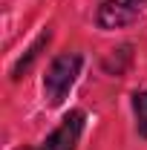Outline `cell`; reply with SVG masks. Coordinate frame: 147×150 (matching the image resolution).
Segmentation results:
<instances>
[{"instance_id": "6da1fadb", "label": "cell", "mask_w": 147, "mask_h": 150, "mask_svg": "<svg viewBox=\"0 0 147 150\" xmlns=\"http://www.w3.org/2000/svg\"><path fill=\"white\" fill-rule=\"evenodd\" d=\"M78 72H81V55L78 52H61L49 64V69L43 75V95H46V101L52 107L66 98V93L72 90Z\"/></svg>"}, {"instance_id": "7a4b0ae2", "label": "cell", "mask_w": 147, "mask_h": 150, "mask_svg": "<svg viewBox=\"0 0 147 150\" xmlns=\"http://www.w3.org/2000/svg\"><path fill=\"white\" fill-rule=\"evenodd\" d=\"M81 130H84V112L72 110L55 130L46 136V142L40 144V150H75L78 139H81Z\"/></svg>"}, {"instance_id": "3957f363", "label": "cell", "mask_w": 147, "mask_h": 150, "mask_svg": "<svg viewBox=\"0 0 147 150\" xmlns=\"http://www.w3.org/2000/svg\"><path fill=\"white\" fill-rule=\"evenodd\" d=\"M139 18V6L130 0H104L98 9V26L101 29H121Z\"/></svg>"}, {"instance_id": "277c9868", "label": "cell", "mask_w": 147, "mask_h": 150, "mask_svg": "<svg viewBox=\"0 0 147 150\" xmlns=\"http://www.w3.org/2000/svg\"><path fill=\"white\" fill-rule=\"evenodd\" d=\"M133 110H136V127L147 139V90L133 95Z\"/></svg>"}, {"instance_id": "5b68a950", "label": "cell", "mask_w": 147, "mask_h": 150, "mask_svg": "<svg viewBox=\"0 0 147 150\" xmlns=\"http://www.w3.org/2000/svg\"><path fill=\"white\" fill-rule=\"evenodd\" d=\"M43 43H49V32H46V35H40V38L35 40V46L26 52V61H20L18 67L12 69V78H20V72H23V69H29V64H32V61L37 58V52H40V46H43Z\"/></svg>"}, {"instance_id": "8992f818", "label": "cell", "mask_w": 147, "mask_h": 150, "mask_svg": "<svg viewBox=\"0 0 147 150\" xmlns=\"http://www.w3.org/2000/svg\"><path fill=\"white\" fill-rule=\"evenodd\" d=\"M130 3H136V6H139V3H141V0H130Z\"/></svg>"}]
</instances>
